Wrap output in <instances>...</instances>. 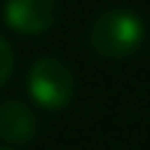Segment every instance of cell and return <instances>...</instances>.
<instances>
[{
    "instance_id": "1",
    "label": "cell",
    "mask_w": 150,
    "mask_h": 150,
    "mask_svg": "<svg viewBox=\"0 0 150 150\" xmlns=\"http://www.w3.org/2000/svg\"><path fill=\"white\" fill-rule=\"evenodd\" d=\"M145 40V24L132 11H105L90 29V47L103 58H127Z\"/></svg>"
},
{
    "instance_id": "2",
    "label": "cell",
    "mask_w": 150,
    "mask_h": 150,
    "mask_svg": "<svg viewBox=\"0 0 150 150\" xmlns=\"http://www.w3.org/2000/svg\"><path fill=\"white\" fill-rule=\"evenodd\" d=\"M26 87H29L32 100L40 108L61 111L63 105H69V100L74 95V74L61 58L45 55L32 63L29 76H26Z\"/></svg>"
},
{
    "instance_id": "3",
    "label": "cell",
    "mask_w": 150,
    "mask_h": 150,
    "mask_svg": "<svg viewBox=\"0 0 150 150\" xmlns=\"http://www.w3.org/2000/svg\"><path fill=\"white\" fill-rule=\"evenodd\" d=\"M58 0H5L3 18L18 34H42L58 21Z\"/></svg>"
},
{
    "instance_id": "4",
    "label": "cell",
    "mask_w": 150,
    "mask_h": 150,
    "mask_svg": "<svg viewBox=\"0 0 150 150\" xmlns=\"http://www.w3.org/2000/svg\"><path fill=\"white\" fill-rule=\"evenodd\" d=\"M34 132H37V119L26 103L21 100L0 103V140L21 145V142H29Z\"/></svg>"
},
{
    "instance_id": "5",
    "label": "cell",
    "mask_w": 150,
    "mask_h": 150,
    "mask_svg": "<svg viewBox=\"0 0 150 150\" xmlns=\"http://www.w3.org/2000/svg\"><path fill=\"white\" fill-rule=\"evenodd\" d=\"M13 63H16L13 50H11L8 40L0 34V87H3V84L11 79V74H13Z\"/></svg>"
},
{
    "instance_id": "6",
    "label": "cell",
    "mask_w": 150,
    "mask_h": 150,
    "mask_svg": "<svg viewBox=\"0 0 150 150\" xmlns=\"http://www.w3.org/2000/svg\"><path fill=\"white\" fill-rule=\"evenodd\" d=\"M0 150H8V148H0Z\"/></svg>"
}]
</instances>
